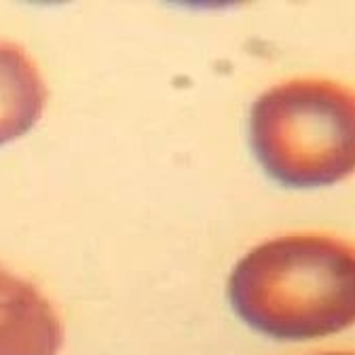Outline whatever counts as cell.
Instances as JSON below:
<instances>
[{
	"label": "cell",
	"instance_id": "1",
	"mask_svg": "<svg viewBox=\"0 0 355 355\" xmlns=\"http://www.w3.org/2000/svg\"><path fill=\"white\" fill-rule=\"evenodd\" d=\"M235 311L252 328L284 340L318 338L353 324V248L322 233L264 241L229 282Z\"/></svg>",
	"mask_w": 355,
	"mask_h": 355
},
{
	"label": "cell",
	"instance_id": "2",
	"mask_svg": "<svg viewBox=\"0 0 355 355\" xmlns=\"http://www.w3.org/2000/svg\"><path fill=\"white\" fill-rule=\"evenodd\" d=\"M355 102L328 78H294L264 92L250 121L252 146L273 178L288 187L343 180L355 165Z\"/></svg>",
	"mask_w": 355,
	"mask_h": 355
},
{
	"label": "cell",
	"instance_id": "3",
	"mask_svg": "<svg viewBox=\"0 0 355 355\" xmlns=\"http://www.w3.org/2000/svg\"><path fill=\"white\" fill-rule=\"evenodd\" d=\"M64 328L36 286L0 266V355H58Z\"/></svg>",
	"mask_w": 355,
	"mask_h": 355
},
{
	"label": "cell",
	"instance_id": "4",
	"mask_svg": "<svg viewBox=\"0 0 355 355\" xmlns=\"http://www.w3.org/2000/svg\"><path fill=\"white\" fill-rule=\"evenodd\" d=\"M47 87L28 53L15 42L0 40V144H7L38 121Z\"/></svg>",
	"mask_w": 355,
	"mask_h": 355
},
{
	"label": "cell",
	"instance_id": "5",
	"mask_svg": "<svg viewBox=\"0 0 355 355\" xmlns=\"http://www.w3.org/2000/svg\"><path fill=\"white\" fill-rule=\"evenodd\" d=\"M328 355H340V353H328ZM345 355H351V353H345Z\"/></svg>",
	"mask_w": 355,
	"mask_h": 355
}]
</instances>
